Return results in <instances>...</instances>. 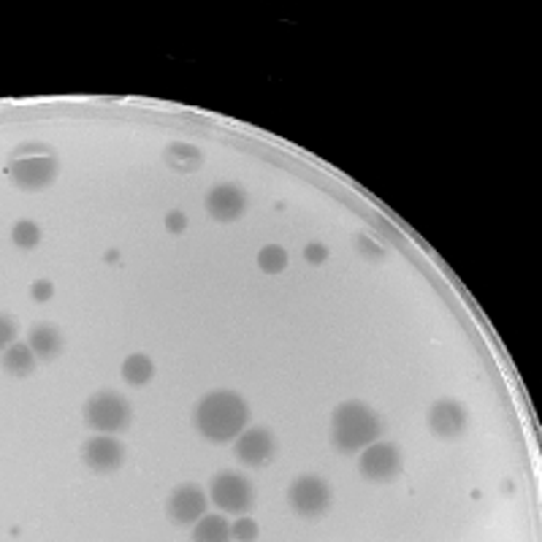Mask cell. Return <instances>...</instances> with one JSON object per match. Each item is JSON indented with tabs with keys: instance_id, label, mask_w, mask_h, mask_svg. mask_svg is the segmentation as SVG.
I'll return each instance as SVG.
<instances>
[{
	"instance_id": "obj_1",
	"label": "cell",
	"mask_w": 542,
	"mask_h": 542,
	"mask_svg": "<svg viewBox=\"0 0 542 542\" xmlns=\"http://www.w3.org/2000/svg\"><path fill=\"white\" fill-rule=\"evenodd\" d=\"M193 421L201 437L214 445H225L234 442L244 431L250 421V406L234 391H212L198 401Z\"/></svg>"
},
{
	"instance_id": "obj_2",
	"label": "cell",
	"mask_w": 542,
	"mask_h": 542,
	"mask_svg": "<svg viewBox=\"0 0 542 542\" xmlns=\"http://www.w3.org/2000/svg\"><path fill=\"white\" fill-rule=\"evenodd\" d=\"M385 423L364 401H342L331 418V445L339 453H358L377 442Z\"/></svg>"
},
{
	"instance_id": "obj_3",
	"label": "cell",
	"mask_w": 542,
	"mask_h": 542,
	"mask_svg": "<svg viewBox=\"0 0 542 542\" xmlns=\"http://www.w3.org/2000/svg\"><path fill=\"white\" fill-rule=\"evenodd\" d=\"M14 155H22V158H14L12 160V179L14 185L22 188V190H43L55 182V176L60 171V163H58V155L47 147V144H19L14 150Z\"/></svg>"
},
{
	"instance_id": "obj_4",
	"label": "cell",
	"mask_w": 542,
	"mask_h": 542,
	"mask_svg": "<svg viewBox=\"0 0 542 542\" xmlns=\"http://www.w3.org/2000/svg\"><path fill=\"white\" fill-rule=\"evenodd\" d=\"M84 423L98 434H120L130 426V404L114 391H98L84 404Z\"/></svg>"
},
{
	"instance_id": "obj_5",
	"label": "cell",
	"mask_w": 542,
	"mask_h": 542,
	"mask_svg": "<svg viewBox=\"0 0 542 542\" xmlns=\"http://www.w3.org/2000/svg\"><path fill=\"white\" fill-rule=\"evenodd\" d=\"M209 499L222 513L244 515L255 505V491L242 472H220L209 483Z\"/></svg>"
},
{
	"instance_id": "obj_6",
	"label": "cell",
	"mask_w": 542,
	"mask_h": 542,
	"mask_svg": "<svg viewBox=\"0 0 542 542\" xmlns=\"http://www.w3.org/2000/svg\"><path fill=\"white\" fill-rule=\"evenodd\" d=\"M288 505L301 518H321L331 507V488L318 475H301L288 488Z\"/></svg>"
},
{
	"instance_id": "obj_7",
	"label": "cell",
	"mask_w": 542,
	"mask_h": 542,
	"mask_svg": "<svg viewBox=\"0 0 542 542\" xmlns=\"http://www.w3.org/2000/svg\"><path fill=\"white\" fill-rule=\"evenodd\" d=\"M358 472L372 483H388L401 472V453L396 445L388 442H372L364 447L358 459Z\"/></svg>"
},
{
	"instance_id": "obj_8",
	"label": "cell",
	"mask_w": 542,
	"mask_h": 542,
	"mask_svg": "<svg viewBox=\"0 0 542 542\" xmlns=\"http://www.w3.org/2000/svg\"><path fill=\"white\" fill-rule=\"evenodd\" d=\"M81 461L98 472V475H106V472H114L122 467L125 461V447L112 437V434H96L93 439H87L84 447H81Z\"/></svg>"
},
{
	"instance_id": "obj_9",
	"label": "cell",
	"mask_w": 542,
	"mask_h": 542,
	"mask_svg": "<svg viewBox=\"0 0 542 542\" xmlns=\"http://www.w3.org/2000/svg\"><path fill=\"white\" fill-rule=\"evenodd\" d=\"M166 513H168V518H171L174 523H179V526L196 523V521L206 513V493H204V488H198L196 483L179 485V488L168 496Z\"/></svg>"
},
{
	"instance_id": "obj_10",
	"label": "cell",
	"mask_w": 542,
	"mask_h": 542,
	"mask_svg": "<svg viewBox=\"0 0 542 542\" xmlns=\"http://www.w3.org/2000/svg\"><path fill=\"white\" fill-rule=\"evenodd\" d=\"M275 450H277L275 434L266 426H252L242 431L234 445V453L244 467H263L271 456H275Z\"/></svg>"
},
{
	"instance_id": "obj_11",
	"label": "cell",
	"mask_w": 542,
	"mask_h": 542,
	"mask_svg": "<svg viewBox=\"0 0 542 542\" xmlns=\"http://www.w3.org/2000/svg\"><path fill=\"white\" fill-rule=\"evenodd\" d=\"M467 426H469V415L453 399H439L429 410V429L442 439L461 437L467 431Z\"/></svg>"
},
{
	"instance_id": "obj_12",
	"label": "cell",
	"mask_w": 542,
	"mask_h": 542,
	"mask_svg": "<svg viewBox=\"0 0 542 542\" xmlns=\"http://www.w3.org/2000/svg\"><path fill=\"white\" fill-rule=\"evenodd\" d=\"M247 209V193L236 185H214L206 193V212L220 222H234Z\"/></svg>"
},
{
	"instance_id": "obj_13",
	"label": "cell",
	"mask_w": 542,
	"mask_h": 542,
	"mask_svg": "<svg viewBox=\"0 0 542 542\" xmlns=\"http://www.w3.org/2000/svg\"><path fill=\"white\" fill-rule=\"evenodd\" d=\"M27 342H30L33 352H35L41 360H52V358H58L60 350H63V337H60V331H58L55 326H50V323L33 326Z\"/></svg>"
},
{
	"instance_id": "obj_14",
	"label": "cell",
	"mask_w": 542,
	"mask_h": 542,
	"mask_svg": "<svg viewBox=\"0 0 542 542\" xmlns=\"http://www.w3.org/2000/svg\"><path fill=\"white\" fill-rule=\"evenodd\" d=\"M35 352L30 347V342H14L6 347L4 352V367L12 377H27L35 372Z\"/></svg>"
},
{
	"instance_id": "obj_15",
	"label": "cell",
	"mask_w": 542,
	"mask_h": 542,
	"mask_svg": "<svg viewBox=\"0 0 542 542\" xmlns=\"http://www.w3.org/2000/svg\"><path fill=\"white\" fill-rule=\"evenodd\" d=\"M155 375V364H152V358L144 355V352H133L122 360V380L128 385H147Z\"/></svg>"
},
{
	"instance_id": "obj_16",
	"label": "cell",
	"mask_w": 542,
	"mask_h": 542,
	"mask_svg": "<svg viewBox=\"0 0 542 542\" xmlns=\"http://www.w3.org/2000/svg\"><path fill=\"white\" fill-rule=\"evenodd\" d=\"M193 537L198 542H220V539H228L231 537V526L222 515H201L196 521Z\"/></svg>"
},
{
	"instance_id": "obj_17",
	"label": "cell",
	"mask_w": 542,
	"mask_h": 542,
	"mask_svg": "<svg viewBox=\"0 0 542 542\" xmlns=\"http://www.w3.org/2000/svg\"><path fill=\"white\" fill-rule=\"evenodd\" d=\"M288 266V252L280 244H266L258 252V268L266 271V275H280Z\"/></svg>"
},
{
	"instance_id": "obj_18",
	"label": "cell",
	"mask_w": 542,
	"mask_h": 542,
	"mask_svg": "<svg viewBox=\"0 0 542 542\" xmlns=\"http://www.w3.org/2000/svg\"><path fill=\"white\" fill-rule=\"evenodd\" d=\"M185 160H190L196 168H198V163H201V152L193 147V144H171L168 150H166V163L171 166V168H176V171H190V166L185 163Z\"/></svg>"
},
{
	"instance_id": "obj_19",
	"label": "cell",
	"mask_w": 542,
	"mask_h": 542,
	"mask_svg": "<svg viewBox=\"0 0 542 542\" xmlns=\"http://www.w3.org/2000/svg\"><path fill=\"white\" fill-rule=\"evenodd\" d=\"M12 242L19 250H33L41 242V228L33 220H19V222H14V228H12Z\"/></svg>"
},
{
	"instance_id": "obj_20",
	"label": "cell",
	"mask_w": 542,
	"mask_h": 542,
	"mask_svg": "<svg viewBox=\"0 0 542 542\" xmlns=\"http://www.w3.org/2000/svg\"><path fill=\"white\" fill-rule=\"evenodd\" d=\"M304 260L312 263V266L326 263V260H329V247L321 244V242H309V244L304 247Z\"/></svg>"
},
{
	"instance_id": "obj_21",
	"label": "cell",
	"mask_w": 542,
	"mask_h": 542,
	"mask_svg": "<svg viewBox=\"0 0 542 542\" xmlns=\"http://www.w3.org/2000/svg\"><path fill=\"white\" fill-rule=\"evenodd\" d=\"M231 537L234 539H255L258 537V523L252 518H239L234 526H231Z\"/></svg>"
},
{
	"instance_id": "obj_22",
	"label": "cell",
	"mask_w": 542,
	"mask_h": 542,
	"mask_svg": "<svg viewBox=\"0 0 542 542\" xmlns=\"http://www.w3.org/2000/svg\"><path fill=\"white\" fill-rule=\"evenodd\" d=\"M52 296H55V285H52L50 280H38V283H33V285H30V298H33V301H38V304L50 301Z\"/></svg>"
},
{
	"instance_id": "obj_23",
	"label": "cell",
	"mask_w": 542,
	"mask_h": 542,
	"mask_svg": "<svg viewBox=\"0 0 542 542\" xmlns=\"http://www.w3.org/2000/svg\"><path fill=\"white\" fill-rule=\"evenodd\" d=\"M185 228H188V217H185V212L174 209V212L166 214V231H168V234H185Z\"/></svg>"
},
{
	"instance_id": "obj_24",
	"label": "cell",
	"mask_w": 542,
	"mask_h": 542,
	"mask_svg": "<svg viewBox=\"0 0 542 542\" xmlns=\"http://www.w3.org/2000/svg\"><path fill=\"white\" fill-rule=\"evenodd\" d=\"M355 247L360 250V255H367V258H372V260H383V255H385V252H383L375 242H369L367 236H358V239H355Z\"/></svg>"
},
{
	"instance_id": "obj_25",
	"label": "cell",
	"mask_w": 542,
	"mask_h": 542,
	"mask_svg": "<svg viewBox=\"0 0 542 542\" xmlns=\"http://www.w3.org/2000/svg\"><path fill=\"white\" fill-rule=\"evenodd\" d=\"M14 337H17V326L9 318H4L0 321V339H4V345L9 347V345H14Z\"/></svg>"
}]
</instances>
